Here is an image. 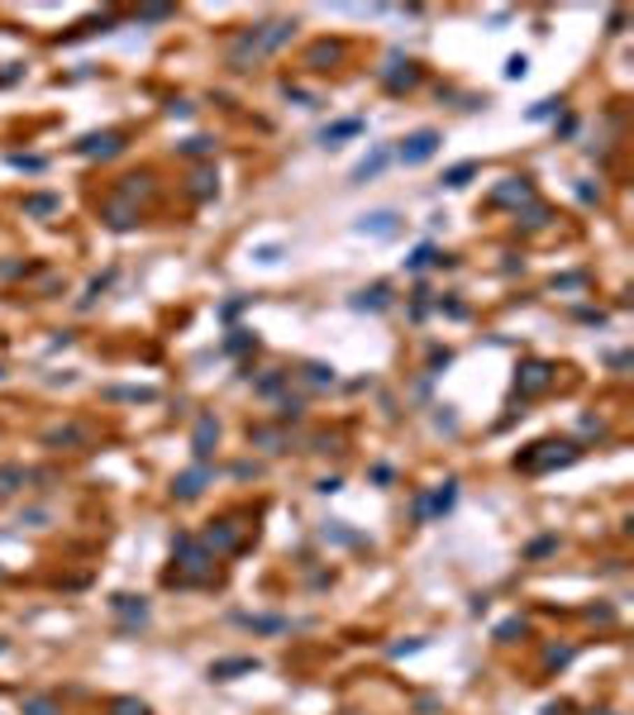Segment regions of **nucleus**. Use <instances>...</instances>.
I'll return each instance as SVG.
<instances>
[{"instance_id": "0eeeda50", "label": "nucleus", "mask_w": 634, "mask_h": 715, "mask_svg": "<svg viewBox=\"0 0 634 715\" xmlns=\"http://www.w3.org/2000/svg\"><path fill=\"white\" fill-rule=\"evenodd\" d=\"M253 667V658H234V663H219V667H210V677H229V672H248Z\"/></svg>"}, {"instance_id": "39448f33", "label": "nucleus", "mask_w": 634, "mask_h": 715, "mask_svg": "<svg viewBox=\"0 0 634 715\" xmlns=\"http://www.w3.org/2000/svg\"><path fill=\"white\" fill-rule=\"evenodd\" d=\"M382 167H387V153H377V158H368L363 167H358V172H353V182H368V177H377V172H382Z\"/></svg>"}, {"instance_id": "f257e3e1", "label": "nucleus", "mask_w": 634, "mask_h": 715, "mask_svg": "<svg viewBox=\"0 0 634 715\" xmlns=\"http://www.w3.org/2000/svg\"><path fill=\"white\" fill-rule=\"evenodd\" d=\"M434 148H439V133H434V129H420L410 143H405V148H401V162H424Z\"/></svg>"}, {"instance_id": "1a4fd4ad", "label": "nucleus", "mask_w": 634, "mask_h": 715, "mask_svg": "<svg viewBox=\"0 0 634 715\" xmlns=\"http://www.w3.org/2000/svg\"><path fill=\"white\" fill-rule=\"evenodd\" d=\"M473 172H477L473 162H463V167H453V172H449V177H444V182H449V186H463V182H468V177H473Z\"/></svg>"}, {"instance_id": "7ed1b4c3", "label": "nucleus", "mask_w": 634, "mask_h": 715, "mask_svg": "<svg viewBox=\"0 0 634 715\" xmlns=\"http://www.w3.org/2000/svg\"><path fill=\"white\" fill-rule=\"evenodd\" d=\"M81 153H120V133H101V138H86Z\"/></svg>"}, {"instance_id": "423d86ee", "label": "nucleus", "mask_w": 634, "mask_h": 715, "mask_svg": "<svg viewBox=\"0 0 634 715\" xmlns=\"http://www.w3.org/2000/svg\"><path fill=\"white\" fill-rule=\"evenodd\" d=\"M210 439H215V420H201V429H196V453L201 458L210 453Z\"/></svg>"}, {"instance_id": "6e6552de", "label": "nucleus", "mask_w": 634, "mask_h": 715, "mask_svg": "<svg viewBox=\"0 0 634 715\" xmlns=\"http://www.w3.org/2000/svg\"><path fill=\"white\" fill-rule=\"evenodd\" d=\"M24 715H57V711H53V701H43V696H29V701H24Z\"/></svg>"}, {"instance_id": "f03ea898", "label": "nucleus", "mask_w": 634, "mask_h": 715, "mask_svg": "<svg viewBox=\"0 0 634 715\" xmlns=\"http://www.w3.org/2000/svg\"><path fill=\"white\" fill-rule=\"evenodd\" d=\"M549 387V368L544 363H529L525 368V391H544Z\"/></svg>"}, {"instance_id": "20e7f679", "label": "nucleus", "mask_w": 634, "mask_h": 715, "mask_svg": "<svg viewBox=\"0 0 634 715\" xmlns=\"http://www.w3.org/2000/svg\"><path fill=\"white\" fill-rule=\"evenodd\" d=\"M206 477H210V472H206V468H201V472H186L182 482H177V496H196V491H201V482H206Z\"/></svg>"}]
</instances>
